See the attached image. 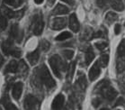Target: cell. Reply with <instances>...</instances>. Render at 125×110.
Returning <instances> with one entry per match:
<instances>
[{"label":"cell","mask_w":125,"mask_h":110,"mask_svg":"<svg viewBox=\"0 0 125 110\" xmlns=\"http://www.w3.org/2000/svg\"><path fill=\"white\" fill-rule=\"evenodd\" d=\"M49 62H50V66H51L54 75L57 78L60 79L61 78V72H62V71L65 70V65H64L63 60L59 55H53L50 58Z\"/></svg>","instance_id":"cell-1"},{"label":"cell","mask_w":125,"mask_h":110,"mask_svg":"<svg viewBox=\"0 0 125 110\" xmlns=\"http://www.w3.org/2000/svg\"><path fill=\"white\" fill-rule=\"evenodd\" d=\"M39 76H40L41 80L44 83L47 88L51 89V88H53V87L56 86V82L52 77H51L50 71H49V69L47 68L46 65H42V68L40 70V72H39Z\"/></svg>","instance_id":"cell-2"},{"label":"cell","mask_w":125,"mask_h":110,"mask_svg":"<svg viewBox=\"0 0 125 110\" xmlns=\"http://www.w3.org/2000/svg\"><path fill=\"white\" fill-rule=\"evenodd\" d=\"M1 48H2V51L6 55H11V56L18 58L22 54L20 50L14 45L13 40H6V41L3 42L1 44Z\"/></svg>","instance_id":"cell-3"},{"label":"cell","mask_w":125,"mask_h":110,"mask_svg":"<svg viewBox=\"0 0 125 110\" xmlns=\"http://www.w3.org/2000/svg\"><path fill=\"white\" fill-rule=\"evenodd\" d=\"M98 87H99V90L101 91V93L105 99L112 101L116 98L117 91L114 89V87H112L109 84H103L102 82L100 84V86L98 85Z\"/></svg>","instance_id":"cell-4"},{"label":"cell","mask_w":125,"mask_h":110,"mask_svg":"<svg viewBox=\"0 0 125 110\" xmlns=\"http://www.w3.org/2000/svg\"><path fill=\"white\" fill-rule=\"evenodd\" d=\"M23 107L25 110H39L40 101L32 95H27L23 101Z\"/></svg>","instance_id":"cell-5"},{"label":"cell","mask_w":125,"mask_h":110,"mask_svg":"<svg viewBox=\"0 0 125 110\" xmlns=\"http://www.w3.org/2000/svg\"><path fill=\"white\" fill-rule=\"evenodd\" d=\"M43 27H44V23H43L42 16H36L32 26L33 34L35 35H41L43 31Z\"/></svg>","instance_id":"cell-6"},{"label":"cell","mask_w":125,"mask_h":110,"mask_svg":"<svg viewBox=\"0 0 125 110\" xmlns=\"http://www.w3.org/2000/svg\"><path fill=\"white\" fill-rule=\"evenodd\" d=\"M64 103H65V97L62 94H59L53 99L51 104V108L52 110H60L64 106Z\"/></svg>","instance_id":"cell-7"},{"label":"cell","mask_w":125,"mask_h":110,"mask_svg":"<svg viewBox=\"0 0 125 110\" xmlns=\"http://www.w3.org/2000/svg\"><path fill=\"white\" fill-rule=\"evenodd\" d=\"M67 25V19L65 17H57L51 22V28L53 30H61Z\"/></svg>","instance_id":"cell-8"},{"label":"cell","mask_w":125,"mask_h":110,"mask_svg":"<svg viewBox=\"0 0 125 110\" xmlns=\"http://www.w3.org/2000/svg\"><path fill=\"white\" fill-rule=\"evenodd\" d=\"M100 67L101 66H100L98 61L96 62H94V64L92 66V68L89 71V79H90V80L94 81V80H95L99 77L100 73H101V69H100Z\"/></svg>","instance_id":"cell-9"},{"label":"cell","mask_w":125,"mask_h":110,"mask_svg":"<svg viewBox=\"0 0 125 110\" xmlns=\"http://www.w3.org/2000/svg\"><path fill=\"white\" fill-rule=\"evenodd\" d=\"M23 85L22 82H16L12 88V96L15 100H19L23 93Z\"/></svg>","instance_id":"cell-10"},{"label":"cell","mask_w":125,"mask_h":110,"mask_svg":"<svg viewBox=\"0 0 125 110\" xmlns=\"http://www.w3.org/2000/svg\"><path fill=\"white\" fill-rule=\"evenodd\" d=\"M69 28L74 33H77L79 31V22H78V19H77L76 14H71L69 16Z\"/></svg>","instance_id":"cell-11"},{"label":"cell","mask_w":125,"mask_h":110,"mask_svg":"<svg viewBox=\"0 0 125 110\" xmlns=\"http://www.w3.org/2000/svg\"><path fill=\"white\" fill-rule=\"evenodd\" d=\"M1 103L5 107L6 110H18L17 107L11 102V100H10V98H9V97L7 95H5L1 98Z\"/></svg>","instance_id":"cell-12"},{"label":"cell","mask_w":125,"mask_h":110,"mask_svg":"<svg viewBox=\"0 0 125 110\" xmlns=\"http://www.w3.org/2000/svg\"><path fill=\"white\" fill-rule=\"evenodd\" d=\"M40 58V53H39V50H35V51H31L30 53L27 54V60H28L29 63L31 65H35L39 61Z\"/></svg>","instance_id":"cell-13"},{"label":"cell","mask_w":125,"mask_h":110,"mask_svg":"<svg viewBox=\"0 0 125 110\" xmlns=\"http://www.w3.org/2000/svg\"><path fill=\"white\" fill-rule=\"evenodd\" d=\"M18 70V63L16 61L12 60L11 61H9V63L6 66L5 69V72L6 73H15Z\"/></svg>","instance_id":"cell-14"},{"label":"cell","mask_w":125,"mask_h":110,"mask_svg":"<svg viewBox=\"0 0 125 110\" xmlns=\"http://www.w3.org/2000/svg\"><path fill=\"white\" fill-rule=\"evenodd\" d=\"M69 12V9H68V6H64V5H61V4H58L57 6H55L53 11H52V14H66Z\"/></svg>","instance_id":"cell-15"},{"label":"cell","mask_w":125,"mask_h":110,"mask_svg":"<svg viewBox=\"0 0 125 110\" xmlns=\"http://www.w3.org/2000/svg\"><path fill=\"white\" fill-rule=\"evenodd\" d=\"M10 35H11L12 39L13 40H16L17 42H20L21 38H20V31H19V27L16 24H14L11 26V29H10Z\"/></svg>","instance_id":"cell-16"},{"label":"cell","mask_w":125,"mask_h":110,"mask_svg":"<svg viewBox=\"0 0 125 110\" xmlns=\"http://www.w3.org/2000/svg\"><path fill=\"white\" fill-rule=\"evenodd\" d=\"M110 4H111L112 8L116 11H123L125 8L124 4L122 0H110Z\"/></svg>","instance_id":"cell-17"},{"label":"cell","mask_w":125,"mask_h":110,"mask_svg":"<svg viewBox=\"0 0 125 110\" xmlns=\"http://www.w3.org/2000/svg\"><path fill=\"white\" fill-rule=\"evenodd\" d=\"M1 13H2V15L5 16L6 18H13V17H15V12H14L12 9L6 7V6H3L1 8Z\"/></svg>","instance_id":"cell-18"},{"label":"cell","mask_w":125,"mask_h":110,"mask_svg":"<svg viewBox=\"0 0 125 110\" xmlns=\"http://www.w3.org/2000/svg\"><path fill=\"white\" fill-rule=\"evenodd\" d=\"M116 69L118 72H122L125 70V57H117Z\"/></svg>","instance_id":"cell-19"},{"label":"cell","mask_w":125,"mask_h":110,"mask_svg":"<svg viewBox=\"0 0 125 110\" xmlns=\"http://www.w3.org/2000/svg\"><path fill=\"white\" fill-rule=\"evenodd\" d=\"M94 59V52L93 51L92 48H88L86 50V51H85V64L89 65Z\"/></svg>","instance_id":"cell-20"},{"label":"cell","mask_w":125,"mask_h":110,"mask_svg":"<svg viewBox=\"0 0 125 110\" xmlns=\"http://www.w3.org/2000/svg\"><path fill=\"white\" fill-rule=\"evenodd\" d=\"M4 4L7 6H13V7H19L23 3V0H3Z\"/></svg>","instance_id":"cell-21"},{"label":"cell","mask_w":125,"mask_h":110,"mask_svg":"<svg viewBox=\"0 0 125 110\" xmlns=\"http://www.w3.org/2000/svg\"><path fill=\"white\" fill-rule=\"evenodd\" d=\"M117 57H125V39L122 40L117 48Z\"/></svg>","instance_id":"cell-22"},{"label":"cell","mask_w":125,"mask_h":110,"mask_svg":"<svg viewBox=\"0 0 125 110\" xmlns=\"http://www.w3.org/2000/svg\"><path fill=\"white\" fill-rule=\"evenodd\" d=\"M117 19V14L115 13H113V12H108L106 15H105V21L109 24H113Z\"/></svg>","instance_id":"cell-23"},{"label":"cell","mask_w":125,"mask_h":110,"mask_svg":"<svg viewBox=\"0 0 125 110\" xmlns=\"http://www.w3.org/2000/svg\"><path fill=\"white\" fill-rule=\"evenodd\" d=\"M98 62H99L101 67H104V68L106 67L108 65V62H109V55L108 54H103L102 56L100 57Z\"/></svg>","instance_id":"cell-24"},{"label":"cell","mask_w":125,"mask_h":110,"mask_svg":"<svg viewBox=\"0 0 125 110\" xmlns=\"http://www.w3.org/2000/svg\"><path fill=\"white\" fill-rule=\"evenodd\" d=\"M75 70H76V61H72L70 64L68 65V79H71L72 77L75 73Z\"/></svg>","instance_id":"cell-25"},{"label":"cell","mask_w":125,"mask_h":110,"mask_svg":"<svg viewBox=\"0 0 125 110\" xmlns=\"http://www.w3.org/2000/svg\"><path fill=\"white\" fill-rule=\"evenodd\" d=\"M71 37H72L71 33L66 31L59 34V35L55 38V40H57V41H64V40H67V39H68V38H71Z\"/></svg>","instance_id":"cell-26"},{"label":"cell","mask_w":125,"mask_h":110,"mask_svg":"<svg viewBox=\"0 0 125 110\" xmlns=\"http://www.w3.org/2000/svg\"><path fill=\"white\" fill-rule=\"evenodd\" d=\"M7 27V19L3 15H0V31L6 30Z\"/></svg>","instance_id":"cell-27"},{"label":"cell","mask_w":125,"mask_h":110,"mask_svg":"<svg viewBox=\"0 0 125 110\" xmlns=\"http://www.w3.org/2000/svg\"><path fill=\"white\" fill-rule=\"evenodd\" d=\"M41 47L43 51H47L50 49V42L47 40H42L41 42Z\"/></svg>","instance_id":"cell-28"},{"label":"cell","mask_w":125,"mask_h":110,"mask_svg":"<svg viewBox=\"0 0 125 110\" xmlns=\"http://www.w3.org/2000/svg\"><path fill=\"white\" fill-rule=\"evenodd\" d=\"M63 55L67 59L70 60L74 56V51H72V50H65V51H63Z\"/></svg>","instance_id":"cell-29"},{"label":"cell","mask_w":125,"mask_h":110,"mask_svg":"<svg viewBox=\"0 0 125 110\" xmlns=\"http://www.w3.org/2000/svg\"><path fill=\"white\" fill-rule=\"evenodd\" d=\"M94 46L96 47L98 50H104V49L107 46V42H96L95 44H94Z\"/></svg>","instance_id":"cell-30"},{"label":"cell","mask_w":125,"mask_h":110,"mask_svg":"<svg viewBox=\"0 0 125 110\" xmlns=\"http://www.w3.org/2000/svg\"><path fill=\"white\" fill-rule=\"evenodd\" d=\"M108 0H96V5L98 7H104L107 4Z\"/></svg>","instance_id":"cell-31"},{"label":"cell","mask_w":125,"mask_h":110,"mask_svg":"<svg viewBox=\"0 0 125 110\" xmlns=\"http://www.w3.org/2000/svg\"><path fill=\"white\" fill-rule=\"evenodd\" d=\"M121 24H115V26H114V34H119L120 33H121Z\"/></svg>","instance_id":"cell-32"},{"label":"cell","mask_w":125,"mask_h":110,"mask_svg":"<svg viewBox=\"0 0 125 110\" xmlns=\"http://www.w3.org/2000/svg\"><path fill=\"white\" fill-rule=\"evenodd\" d=\"M102 36H103V33L101 31H99V32H97V33H95L92 38H98V37H102Z\"/></svg>","instance_id":"cell-33"},{"label":"cell","mask_w":125,"mask_h":110,"mask_svg":"<svg viewBox=\"0 0 125 110\" xmlns=\"http://www.w3.org/2000/svg\"><path fill=\"white\" fill-rule=\"evenodd\" d=\"M61 1L68 4V5H70V6H73V5L75 4V0H61Z\"/></svg>","instance_id":"cell-34"},{"label":"cell","mask_w":125,"mask_h":110,"mask_svg":"<svg viewBox=\"0 0 125 110\" xmlns=\"http://www.w3.org/2000/svg\"><path fill=\"white\" fill-rule=\"evenodd\" d=\"M123 102H124V100L122 98H119L118 99V101L116 102V106H119V105H121V104H123Z\"/></svg>","instance_id":"cell-35"},{"label":"cell","mask_w":125,"mask_h":110,"mask_svg":"<svg viewBox=\"0 0 125 110\" xmlns=\"http://www.w3.org/2000/svg\"><path fill=\"white\" fill-rule=\"evenodd\" d=\"M3 63H4V58H3V56L0 54V69L3 66Z\"/></svg>","instance_id":"cell-36"},{"label":"cell","mask_w":125,"mask_h":110,"mask_svg":"<svg viewBox=\"0 0 125 110\" xmlns=\"http://www.w3.org/2000/svg\"><path fill=\"white\" fill-rule=\"evenodd\" d=\"M43 1H44V0H34L35 4H37V5H41V4H42Z\"/></svg>","instance_id":"cell-37"},{"label":"cell","mask_w":125,"mask_h":110,"mask_svg":"<svg viewBox=\"0 0 125 110\" xmlns=\"http://www.w3.org/2000/svg\"><path fill=\"white\" fill-rule=\"evenodd\" d=\"M55 1H56V0H48V4L50 6H52V5L55 3Z\"/></svg>","instance_id":"cell-38"},{"label":"cell","mask_w":125,"mask_h":110,"mask_svg":"<svg viewBox=\"0 0 125 110\" xmlns=\"http://www.w3.org/2000/svg\"><path fill=\"white\" fill-rule=\"evenodd\" d=\"M101 110H109V109H107V108H103V109H101Z\"/></svg>","instance_id":"cell-39"},{"label":"cell","mask_w":125,"mask_h":110,"mask_svg":"<svg viewBox=\"0 0 125 110\" xmlns=\"http://www.w3.org/2000/svg\"><path fill=\"white\" fill-rule=\"evenodd\" d=\"M0 110H3V109H2V108H1V107H0Z\"/></svg>","instance_id":"cell-40"},{"label":"cell","mask_w":125,"mask_h":110,"mask_svg":"<svg viewBox=\"0 0 125 110\" xmlns=\"http://www.w3.org/2000/svg\"><path fill=\"white\" fill-rule=\"evenodd\" d=\"M118 110H120V109H118Z\"/></svg>","instance_id":"cell-41"}]
</instances>
